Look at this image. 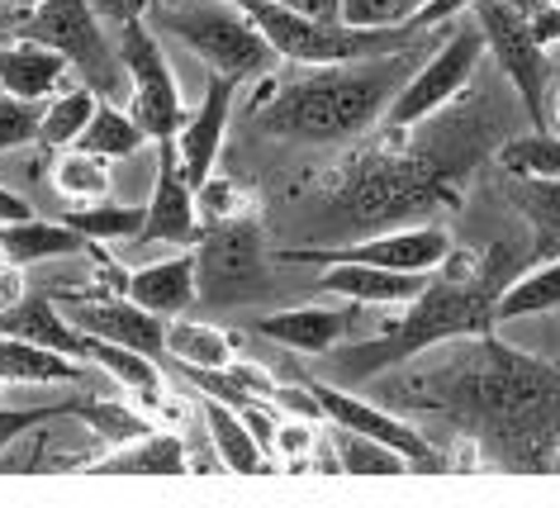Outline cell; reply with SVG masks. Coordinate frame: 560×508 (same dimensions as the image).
<instances>
[{
    "instance_id": "obj_38",
    "label": "cell",
    "mask_w": 560,
    "mask_h": 508,
    "mask_svg": "<svg viewBox=\"0 0 560 508\" xmlns=\"http://www.w3.org/2000/svg\"><path fill=\"white\" fill-rule=\"evenodd\" d=\"M38 119H44V105L15 101V95L0 91V158L15 148L38 143Z\"/></svg>"
},
{
    "instance_id": "obj_11",
    "label": "cell",
    "mask_w": 560,
    "mask_h": 508,
    "mask_svg": "<svg viewBox=\"0 0 560 508\" xmlns=\"http://www.w3.org/2000/svg\"><path fill=\"white\" fill-rule=\"evenodd\" d=\"M162 158H158V176H152V195L143 205V229L133 243H162V247H190L200 233V215H195V186L186 181L176 162L172 138H162Z\"/></svg>"
},
{
    "instance_id": "obj_14",
    "label": "cell",
    "mask_w": 560,
    "mask_h": 508,
    "mask_svg": "<svg viewBox=\"0 0 560 508\" xmlns=\"http://www.w3.org/2000/svg\"><path fill=\"white\" fill-rule=\"evenodd\" d=\"M233 95H237L233 77L209 72L200 105L186 109V124H180L176 138H172L176 162H180V172H186L190 186H200V181L214 176V162H219V148H223V129H229Z\"/></svg>"
},
{
    "instance_id": "obj_46",
    "label": "cell",
    "mask_w": 560,
    "mask_h": 508,
    "mask_svg": "<svg viewBox=\"0 0 560 508\" xmlns=\"http://www.w3.org/2000/svg\"><path fill=\"white\" fill-rule=\"evenodd\" d=\"M24 300V266H0V314Z\"/></svg>"
},
{
    "instance_id": "obj_51",
    "label": "cell",
    "mask_w": 560,
    "mask_h": 508,
    "mask_svg": "<svg viewBox=\"0 0 560 508\" xmlns=\"http://www.w3.org/2000/svg\"><path fill=\"white\" fill-rule=\"evenodd\" d=\"M15 5H20V10H24V15H30V10H34V5H38V0H15Z\"/></svg>"
},
{
    "instance_id": "obj_42",
    "label": "cell",
    "mask_w": 560,
    "mask_h": 508,
    "mask_svg": "<svg viewBox=\"0 0 560 508\" xmlns=\"http://www.w3.org/2000/svg\"><path fill=\"white\" fill-rule=\"evenodd\" d=\"M527 30H532V38H537V48H546V53L560 44V5H556V0H546L541 10H532Z\"/></svg>"
},
{
    "instance_id": "obj_25",
    "label": "cell",
    "mask_w": 560,
    "mask_h": 508,
    "mask_svg": "<svg viewBox=\"0 0 560 508\" xmlns=\"http://www.w3.org/2000/svg\"><path fill=\"white\" fill-rule=\"evenodd\" d=\"M551 309H560V257H541V266H527L509 280V290L494 295V323L551 314Z\"/></svg>"
},
{
    "instance_id": "obj_7",
    "label": "cell",
    "mask_w": 560,
    "mask_h": 508,
    "mask_svg": "<svg viewBox=\"0 0 560 508\" xmlns=\"http://www.w3.org/2000/svg\"><path fill=\"white\" fill-rule=\"evenodd\" d=\"M485 58V34L480 24H452V34L442 38V48L428 62H418L409 81L395 91V101L385 109V129H418L423 119L442 115L446 105H456V95L466 91V81L475 77V67Z\"/></svg>"
},
{
    "instance_id": "obj_31",
    "label": "cell",
    "mask_w": 560,
    "mask_h": 508,
    "mask_svg": "<svg viewBox=\"0 0 560 508\" xmlns=\"http://www.w3.org/2000/svg\"><path fill=\"white\" fill-rule=\"evenodd\" d=\"M499 166L513 181H560V134L537 129L523 138H503Z\"/></svg>"
},
{
    "instance_id": "obj_34",
    "label": "cell",
    "mask_w": 560,
    "mask_h": 508,
    "mask_svg": "<svg viewBox=\"0 0 560 508\" xmlns=\"http://www.w3.org/2000/svg\"><path fill=\"white\" fill-rule=\"evenodd\" d=\"M86 361H95L109 380H115V385H124L129 394H143V390H158V385H162L158 357H143V351H133V347L86 337Z\"/></svg>"
},
{
    "instance_id": "obj_12",
    "label": "cell",
    "mask_w": 560,
    "mask_h": 508,
    "mask_svg": "<svg viewBox=\"0 0 560 508\" xmlns=\"http://www.w3.org/2000/svg\"><path fill=\"white\" fill-rule=\"evenodd\" d=\"M72 304V323L86 337H101V343H119L133 347L143 357H162L166 347V319L148 314L143 304H133L129 295H67Z\"/></svg>"
},
{
    "instance_id": "obj_28",
    "label": "cell",
    "mask_w": 560,
    "mask_h": 508,
    "mask_svg": "<svg viewBox=\"0 0 560 508\" xmlns=\"http://www.w3.org/2000/svg\"><path fill=\"white\" fill-rule=\"evenodd\" d=\"M509 200L527 219L537 257H560V181H517Z\"/></svg>"
},
{
    "instance_id": "obj_48",
    "label": "cell",
    "mask_w": 560,
    "mask_h": 508,
    "mask_svg": "<svg viewBox=\"0 0 560 508\" xmlns=\"http://www.w3.org/2000/svg\"><path fill=\"white\" fill-rule=\"evenodd\" d=\"M509 5L517 10V15H532V10H541V5H546V0H509Z\"/></svg>"
},
{
    "instance_id": "obj_37",
    "label": "cell",
    "mask_w": 560,
    "mask_h": 508,
    "mask_svg": "<svg viewBox=\"0 0 560 508\" xmlns=\"http://www.w3.org/2000/svg\"><path fill=\"white\" fill-rule=\"evenodd\" d=\"M318 437H324V418H280L276 423V461L285 465V471H304V465H314V447Z\"/></svg>"
},
{
    "instance_id": "obj_44",
    "label": "cell",
    "mask_w": 560,
    "mask_h": 508,
    "mask_svg": "<svg viewBox=\"0 0 560 508\" xmlns=\"http://www.w3.org/2000/svg\"><path fill=\"white\" fill-rule=\"evenodd\" d=\"M24 219H34V205L24 200L20 190L0 186V229H10V223H24Z\"/></svg>"
},
{
    "instance_id": "obj_18",
    "label": "cell",
    "mask_w": 560,
    "mask_h": 508,
    "mask_svg": "<svg viewBox=\"0 0 560 508\" xmlns=\"http://www.w3.org/2000/svg\"><path fill=\"white\" fill-rule=\"evenodd\" d=\"M352 309H328V304H300V309H285V314H271V319H257V333L266 343H280L290 351H304V357H324L347 337L352 328Z\"/></svg>"
},
{
    "instance_id": "obj_10",
    "label": "cell",
    "mask_w": 560,
    "mask_h": 508,
    "mask_svg": "<svg viewBox=\"0 0 560 508\" xmlns=\"http://www.w3.org/2000/svg\"><path fill=\"white\" fill-rule=\"evenodd\" d=\"M452 238L438 223H413V229H385L361 243H338V247H285L276 252L280 262H304V266H332V262H361V266H385V272H418L432 276L442 272Z\"/></svg>"
},
{
    "instance_id": "obj_16",
    "label": "cell",
    "mask_w": 560,
    "mask_h": 508,
    "mask_svg": "<svg viewBox=\"0 0 560 508\" xmlns=\"http://www.w3.org/2000/svg\"><path fill=\"white\" fill-rule=\"evenodd\" d=\"M67 72H72V62H67L62 53L34 44V38L10 34L5 44H0V91L15 95V101H34V105L52 101V95L62 91Z\"/></svg>"
},
{
    "instance_id": "obj_29",
    "label": "cell",
    "mask_w": 560,
    "mask_h": 508,
    "mask_svg": "<svg viewBox=\"0 0 560 508\" xmlns=\"http://www.w3.org/2000/svg\"><path fill=\"white\" fill-rule=\"evenodd\" d=\"M52 190L72 205H95L115 195V181H109V162L91 158L81 148H67L58 162H52Z\"/></svg>"
},
{
    "instance_id": "obj_36",
    "label": "cell",
    "mask_w": 560,
    "mask_h": 508,
    "mask_svg": "<svg viewBox=\"0 0 560 508\" xmlns=\"http://www.w3.org/2000/svg\"><path fill=\"white\" fill-rule=\"evenodd\" d=\"M428 0H342V24L357 30H413V15Z\"/></svg>"
},
{
    "instance_id": "obj_20",
    "label": "cell",
    "mask_w": 560,
    "mask_h": 508,
    "mask_svg": "<svg viewBox=\"0 0 560 508\" xmlns=\"http://www.w3.org/2000/svg\"><path fill=\"white\" fill-rule=\"evenodd\" d=\"M0 333L30 337V343L52 347V351H62V357H86V333H81L77 323L48 300V295L24 290V300H15L5 314H0Z\"/></svg>"
},
{
    "instance_id": "obj_22",
    "label": "cell",
    "mask_w": 560,
    "mask_h": 508,
    "mask_svg": "<svg viewBox=\"0 0 560 508\" xmlns=\"http://www.w3.org/2000/svg\"><path fill=\"white\" fill-rule=\"evenodd\" d=\"M195 414L205 418V432H209V447L219 451L223 471H243V475H261L271 457L257 447V437L247 432V423L237 418L233 404L223 400H209V394H195Z\"/></svg>"
},
{
    "instance_id": "obj_17",
    "label": "cell",
    "mask_w": 560,
    "mask_h": 508,
    "mask_svg": "<svg viewBox=\"0 0 560 508\" xmlns=\"http://www.w3.org/2000/svg\"><path fill=\"white\" fill-rule=\"evenodd\" d=\"M124 295H129L133 304H143L148 314L158 319H176L186 314L195 304V295H200V272H195V252H176V257H162V262H148L129 272L124 280Z\"/></svg>"
},
{
    "instance_id": "obj_45",
    "label": "cell",
    "mask_w": 560,
    "mask_h": 508,
    "mask_svg": "<svg viewBox=\"0 0 560 508\" xmlns=\"http://www.w3.org/2000/svg\"><path fill=\"white\" fill-rule=\"evenodd\" d=\"M276 5L310 15V20H342V0H276Z\"/></svg>"
},
{
    "instance_id": "obj_6",
    "label": "cell",
    "mask_w": 560,
    "mask_h": 508,
    "mask_svg": "<svg viewBox=\"0 0 560 508\" xmlns=\"http://www.w3.org/2000/svg\"><path fill=\"white\" fill-rule=\"evenodd\" d=\"M15 34L62 53L101 101H115V95L129 91V72H124L115 44L105 38V24L91 0H38L15 24Z\"/></svg>"
},
{
    "instance_id": "obj_4",
    "label": "cell",
    "mask_w": 560,
    "mask_h": 508,
    "mask_svg": "<svg viewBox=\"0 0 560 508\" xmlns=\"http://www.w3.org/2000/svg\"><path fill=\"white\" fill-rule=\"evenodd\" d=\"M148 24L158 34L176 38V44H186L219 77L252 81L276 67L271 44L261 38V30L237 0H176V5L162 0L148 15Z\"/></svg>"
},
{
    "instance_id": "obj_39",
    "label": "cell",
    "mask_w": 560,
    "mask_h": 508,
    "mask_svg": "<svg viewBox=\"0 0 560 508\" xmlns=\"http://www.w3.org/2000/svg\"><path fill=\"white\" fill-rule=\"evenodd\" d=\"M77 414V400H58V404H34V408H0V451H5L15 437H24L38 423H52V418H67Z\"/></svg>"
},
{
    "instance_id": "obj_47",
    "label": "cell",
    "mask_w": 560,
    "mask_h": 508,
    "mask_svg": "<svg viewBox=\"0 0 560 508\" xmlns=\"http://www.w3.org/2000/svg\"><path fill=\"white\" fill-rule=\"evenodd\" d=\"M24 20V10L15 5V0H0V30H10V34H15V24Z\"/></svg>"
},
{
    "instance_id": "obj_49",
    "label": "cell",
    "mask_w": 560,
    "mask_h": 508,
    "mask_svg": "<svg viewBox=\"0 0 560 508\" xmlns=\"http://www.w3.org/2000/svg\"><path fill=\"white\" fill-rule=\"evenodd\" d=\"M546 109H551V119H556V134H560V91H556V101L546 105Z\"/></svg>"
},
{
    "instance_id": "obj_9",
    "label": "cell",
    "mask_w": 560,
    "mask_h": 508,
    "mask_svg": "<svg viewBox=\"0 0 560 508\" xmlns=\"http://www.w3.org/2000/svg\"><path fill=\"white\" fill-rule=\"evenodd\" d=\"M475 24H480L485 34V53L499 62V72L509 77V86L517 91V101H523L527 119L546 129V77H551V67H546V48H537V38L527 30V15H517L509 0H475Z\"/></svg>"
},
{
    "instance_id": "obj_50",
    "label": "cell",
    "mask_w": 560,
    "mask_h": 508,
    "mask_svg": "<svg viewBox=\"0 0 560 508\" xmlns=\"http://www.w3.org/2000/svg\"><path fill=\"white\" fill-rule=\"evenodd\" d=\"M551 471L560 475V437H556V447H551Z\"/></svg>"
},
{
    "instance_id": "obj_52",
    "label": "cell",
    "mask_w": 560,
    "mask_h": 508,
    "mask_svg": "<svg viewBox=\"0 0 560 508\" xmlns=\"http://www.w3.org/2000/svg\"><path fill=\"white\" fill-rule=\"evenodd\" d=\"M0 266H10V262H5V247H0Z\"/></svg>"
},
{
    "instance_id": "obj_32",
    "label": "cell",
    "mask_w": 560,
    "mask_h": 508,
    "mask_svg": "<svg viewBox=\"0 0 560 508\" xmlns=\"http://www.w3.org/2000/svg\"><path fill=\"white\" fill-rule=\"evenodd\" d=\"M95 95L86 81L81 86H72V91H58L52 101H44V119H38V143L44 148H72L77 138H81V129H86V119L95 115Z\"/></svg>"
},
{
    "instance_id": "obj_3",
    "label": "cell",
    "mask_w": 560,
    "mask_h": 508,
    "mask_svg": "<svg viewBox=\"0 0 560 508\" xmlns=\"http://www.w3.org/2000/svg\"><path fill=\"white\" fill-rule=\"evenodd\" d=\"M494 276L485 272H460V276H442L428 280L413 300L395 304L399 319H389V328L371 343L342 347L338 357V380H371L389 371L399 361H413L423 351L452 343V337H475L494 328Z\"/></svg>"
},
{
    "instance_id": "obj_40",
    "label": "cell",
    "mask_w": 560,
    "mask_h": 508,
    "mask_svg": "<svg viewBox=\"0 0 560 508\" xmlns=\"http://www.w3.org/2000/svg\"><path fill=\"white\" fill-rule=\"evenodd\" d=\"M195 200H200V215L209 223H223V219H237L243 215V195H237L229 181H219V176H209L195 186Z\"/></svg>"
},
{
    "instance_id": "obj_15",
    "label": "cell",
    "mask_w": 560,
    "mask_h": 508,
    "mask_svg": "<svg viewBox=\"0 0 560 508\" xmlns=\"http://www.w3.org/2000/svg\"><path fill=\"white\" fill-rule=\"evenodd\" d=\"M195 272L205 280H214L219 290H237V286H252L261 276V233L252 219H223V223H209V243H205V257H195Z\"/></svg>"
},
{
    "instance_id": "obj_8",
    "label": "cell",
    "mask_w": 560,
    "mask_h": 508,
    "mask_svg": "<svg viewBox=\"0 0 560 508\" xmlns=\"http://www.w3.org/2000/svg\"><path fill=\"white\" fill-rule=\"evenodd\" d=\"M115 53H119L124 72H129V115H133V124L148 134V143L176 138V129L186 124V101H180L172 62L162 58L158 30H152L148 20L119 24Z\"/></svg>"
},
{
    "instance_id": "obj_1",
    "label": "cell",
    "mask_w": 560,
    "mask_h": 508,
    "mask_svg": "<svg viewBox=\"0 0 560 508\" xmlns=\"http://www.w3.org/2000/svg\"><path fill=\"white\" fill-rule=\"evenodd\" d=\"M446 400H432L438 408H452L460 423L489 428L499 451L513 461H532L537 447H546V432L560 428V371L517 347L494 343L489 333H475L466 357L438 376Z\"/></svg>"
},
{
    "instance_id": "obj_13",
    "label": "cell",
    "mask_w": 560,
    "mask_h": 508,
    "mask_svg": "<svg viewBox=\"0 0 560 508\" xmlns=\"http://www.w3.org/2000/svg\"><path fill=\"white\" fill-rule=\"evenodd\" d=\"M310 394L324 408V418L332 428H352V432H366L375 442L404 451L413 465H442V457L428 447V437L413 428V423H404L399 414H389V408H375L366 400H357V394H347L342 385H328V380H314Z\"/></svg>"
},
{
    "instance_id": "obj_43",
    "label": "cell",
    "mask_w": 560,
    "mask_h": 508,
    "mask_svg": "<svg viewBox=\"0 0 560 508\" xmlns=\"http://www.w3.org/2000/svg\"><path fill=\"white\" fill-rule=\"evenodd\" d=\"M475 10V0H428L423 10L413 15V30H432V24H452L456 15Z\"/></svg>"
},
{
    "instance_id": "obj_19",
    "label": "cell",
    "mask_w": 560,
    "mask_h": 508,
    "mask_svg": "<svg viewBox=\"0 0 560 508\" xmlns=\"http://www.w3.org/2000/svg\"><path fill=\"white\" fill-rule=\"evenodd\" d=\"M328 295H342L352 304H375V309H395L404 300H413L428 286L418 272H385V266H361V262H332L324 280Z\"/></svg>"
},
{
    "instance_id": "obj_2",
    "label": "cell",
    "mask_w": 560,
    "mask_h": 508,
    "mask_svg": "<svg viewBox=\"0 0 560 508\" xmlns=\"http://www.w3.org/2000/svg\"><path fill=\"white\" fill-rule=\"evenodd\" d=\"M418 67V44L385 53V58L304 67L300 77L280 81L261 95L257 129L300 143H338V138L366 134L375 119H385L395 91Z\"/></svg>"
},
{
    "instance_id": "obj_41",
    "label": "cell",
    "mask_w": 560,
    "mask_h": 508,
    "mask_svg": "<svg viewBox=\"0 0 560 508\" xmlns=\"http://www.w3.org/2000/svg\"><path fill=\"white\" fill-rule=\"evenodd\" d=\"M91 5H95V15L119 30V24H129V20H148L162 0H91Z\"/></svg>"
},
{
    "instance_id": "obj_35",
    "label": "cell",
    "mask_w": 560,
    "mask_h": 508,
    "mask_svg": "<svg viewBox=\"0 0 560 508\" xmlns=\"http://www.w3.org/2000/svg\"><path fill=\"white\" fill-rule=\"evenodd\" d=\"M77 418L91 423L109 447H124V442H133V437H143L152 428V418L143 414V408H133L124 400H77Z\"/></svg>"
},
{
    "instance_id": "obj_30",
    "label": "cell",
    "mask_w": 560,
    "mask_h": 508,
    "mask_svg": "<svg viewBox=\"0 0 560 508\" xmlns=\"http://www.w3.org/2000/svg\"><path fill=\"white\" fill-rule=\"evenodd\" d=\"M328 437H332V451H338V465L342 475H409L413 461L404 457V451L375 442L366 432H352V428H332L328 423Z\"/></svg>"
},
{
    "instance_id": "obj_33",
    "label": "cell",
    "mask_w": 560,
    "mask_h": 508,
    "mask_svg": "<svg viewBox=\"0 0 560 508\" xmlns=\"http://www.w3.org/2000/svg\"><path fill=\"white\" fill-rule=\"evenodd\" d=\"M62 223L77 229L86 243H133L138 229H143V205L95 200V205H77Z\"/></svg>"
},
{
    "instance_id": "obj_27",
    "label": "cell",
    "mask_w": 560,
    "mask_h": 508,
    "mask_svg": "<svg viewBox=\"0 0 560 508\" xmlns=\"http://www.w3.org/2000/svg\"><path fill=\"white\" fill-rule=\"evenodd\" d=\"M143 143H148V134L133 124L129 109H119L115 101H95V115L86 119V129H81L72 148L91 152V158H105V162H124Z\"/></svg>"
},
{
    "instance_id": "obj_21",
    "label": "cell",
    "mask_w": 560,
    "mask_h": 508,
    "mask_svg": "<svg viewBox=\"0 0 560 508\" xmlns=\"http://www.w3.org/2000/svg\"><path fill=\"white\" fill-rule=\"evenodd\" d=\"M101 475H186L190 471V447L186 437L172 432V428H148L143 437L115 447L109 457L95 461Z\"/></svg>"
},
{
    "instance_id": "obj_53",
    "label": "cell",
    "mask_w": 560,
    "mask_h": 508,
    "mask_svg": "<svg viewBox=\"0 0 560 508\" xmlns=\"http://www.w3.org/2000/svg\"><path fill=\"white\" fill-rule=\"evenodd\" d=\"M0 390H5V380H0Z\"/></svg>"
},
{
    "instance_id": "obj_23",
    "label": "cell",
    "mask_w": 560,
    "mask_h": 508,
    "mask_svg": "<svg viewBox=\"0 0 560 508\" xmlns=\"http://www.w3.org/2000/svg\"><path fill=\"white\" fill-rule=\"evenodd\" d=\"M0 380L5 385H81V366L77 357L38 347L30 337L0 333Z\"/></svg>"
},
{
    "instance_id": "obj_5",
    "label": "cell",
    "mask_w": 560,
    "mask_h": 508,
    "mask_svg": "<svg viewBox=\"0 0 560 508\" xmlns=\"http://www.w3.org/2000/svg\"><path fill=\"white\" fill-rule=\"evenodd\" d=\"M237 5L252 15V24L261 30L276 58H285L295 67L385 58V53L418 44V34H423V30H357V24H342V20H310V15L276 5V0H237Z\"/></svg>"
},
{
    "instance_id": "obj_24",
    "label": "cell",
    "mask_w": 560,
    "mask_h": 508,
    "mask_svg": "<svg viewBox=\"0 0 560 508\" xmlns=\"http://www.w3.org/2000/svg\"><path fill=\"white\" fill-rule=\"evenodd\" d=\"M0 247H5L10 266H34V262H62V257H81L95 243H86L77 229L67 223H48V219H24L0 229Z\"/></svg>"
},
{
    "instance_id": "obj_26",
    "label": "cell",
    "mask_w": 560,
    "mask_h": 508,
    "mask_svg": "<svg viewBox=\"0 0 560 508\" xmlns=\"http://www.w3.org/2000/svg\"><path fill=\"white\" fill-rule=\"evenodd\" d=\"M166 357L176 366H195V371H214V366H229L237 351H233V337L214 328L205 319H166Z\"/></svg>"
}]
</instances>
